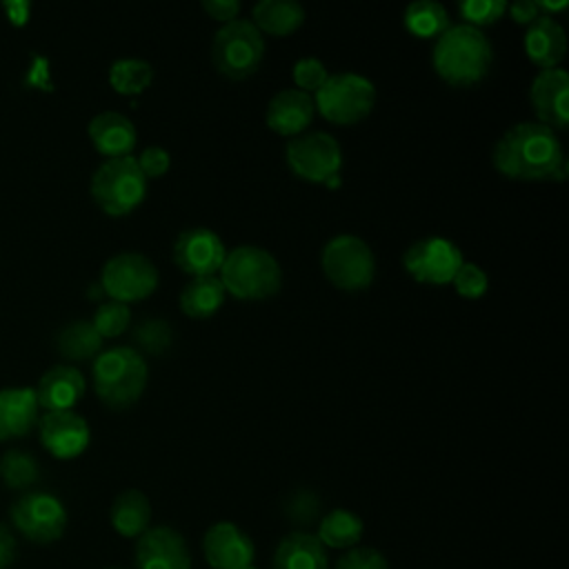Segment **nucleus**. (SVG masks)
Segmentation results:
<instances>
[{"mask_svg":"<svg viewBox=\"0 0 569 569\" xmlns=\"http://www.w3.org/2000/svg\"><path fill=\"white\" fill-rule=\"evenodd\" d=\"M16 553H18L16 538H13L11 529L0 522V569L11 567L16 560Z\"/></svg>","mask_w":569,"mask_h":569,"instance_id":"obj_40","label":"nucleus"},{"mask_svg":"<svg viewBox=\"0 0 569 569\" xmlns=\"http://www.w3.org/2000/svg\"><path fill=\"white\" fill-rule=\"evenodd\" d=\"M153 78V69L140 58H120L109 67V84L124 96L142 93Z\"/></svg>","mask_w":569,"mask_h":569,"instance_id":"obj_30","label":"nucleus"},{"mask_svg":"<svg viewBox=\"0 0 569 569\" xmlns=\"http://www.w3.org/2000/svg\"><path fill=\"white\" fill-rule=\"evenodd\" d=\"M136 162H138L142 176L149 180V178H160L162 173H167L171 158L162 147L151 144V147L142 149V153L136 158Z\"/></svg>","mask_w":569,"mask_h":569,"instance_id":"obj_38","label":"nucleus"},{"mask_svg":"<svg viewBox=\"0 0 569 569\" xmlns=\"http://www.w3.org/2000/svg\"><path fill=\"white\" fill-rule=\"evenodd\" d=\"M56 349L62 358L71 362L91 360L102 351V336L89 320H71L62 329H58Z\"/></svg>","mask_w":569,"mask_h":569,"instance_id":"obj_27","label":"nucleus"},{"mask_svg":"<svg viewBox=\"0 0 569 569\" xmlns=\"http://www.w3.org/2000/svg\"><path fill=\"white\" fill-rule=\"evenodd\" d=\"M253 24L262 33L289 36L305 22V9L296 0H260L253 4Z\"/></svg>","mask_w":569,"mask_h":569,"instance_id":"obj_26","label":"nucleus"},{"mask_svg":"<svg viewBox=\"0 0 569 569\" xmlns=\"http://www.w3.org/2000/svg\"><path fill=\"white\" fill-rule=\"evenodd\" d=\"M376 87L369 78L353 71H338L313 93V107L336 124H353L371 113Z\"/></svg>","mask_w":569,"mask_h":569,"instance_id":"obj_7","label":"nucleus"},{"mask_svg":"<svg viewBox=\"0 0 569 569\" xmlns=\"http://www.w3.org/2000/svg\"><path fill=\"white\" fill-rule=\"evenodd\" d=\"M496 171L511 180H558L567 178V160L558 133L549 127L522 120L511 124L493 144Z\"/></svg>","mask_w":569,"mask_h":569,"instance_id":"obj_1","label":"nucleus"},{"mask_svg":"<svg viewBox=\"0 0 569 569\" xmlns=\"http://www.w3.org/2000/svg\"><path fill=\"white\" fill-rule=\"evenodd\" d=\"M147 362L133 347H111L93 358V389L111 409L131 407L147 387Z\"/></svg>","mask_w":569,"mask_h":569,"instance_id":"obj_3","label":"nucleus"},{"mask_svg":"<svg viewBox=\"0 0 569 569\" xmlns=\"http://www.w3.org/2000/svg\"><path fill=\"white\" fill-rule=\"evenodd\" d=\"M465 262L462 251L447 238H422L407 247L402 253V264L407 273L425 284L451 282L458 267Z\"/></svg>","mask_w":569,"mask_h":569,"instance_id":"obj_12","label":"nucleus"},{"mask_svg":"<svg viewBox=\"0 0 569 569\" xmlns=\"http://www.w3.org/2000/svg\"><path fill=\"white\" fill-rule=\"evenodd\" d=\"M11 525L36 545H51L67 529V509L49 491H27L9 507Z\"/></svg>","mask_w":569,"mask_h":569,"instance_id":"obj_10","label":"nucleus"},{"mask_svg":"<svg viewBox=\"0 0 569 569\" xmlns=\"http://www.w3.org/2000/svg\"><path fill=\"white\" fill-rule=\"evenodd\" d=\"M458 11L469 27H487L498 22L507 11V0H462Z\"/></svg>","mask_w":569,"mask_h":569,"instance_id":"obj_34","label":"nucleus"},{"mask_svg":"<svg viewBox=\"0 0 569 569\" xmlns=\"http://www.w3.org/2000/svg\"><path fill=\"white\" fill-rule=\"evenodd\" d=\"M38 436L42 447L53 458H60V460L80 456L91 440L87 420L73 409L44 411V416L38 418Z\"/></svg>","mask_w":569,"mask_h":569,"instance_id":"obj_14","label":"nucleus"},{"mask_svg":"<svg viewBox=\"0 0 569 569\" xmlns=\"http://www.w3.org/2000/svg\"><path fill=\"white\" fill-rule=\"evenodd\" d=\"M202 553L211 569H244L253 565V542L236 522H213L202 538Z\"/></svg>","mask_w":569,"mask_h":569,"instance_id":"obj_17","label":"nucleus"},{"mask_svg":"<svg viewBox=\"0 0 569 569\" xmlns=\"http://www.w3.org/2000/svg\"><path fill=\"white\" fill-rule=\"evenodd\" d=\"M284 158L289 169L309 182L338 184V173L342 167V151L338 140L327 131H311L293 136L287 142Z\"/></svg>","mask_w":569,"mask_h":569,"instance_id":"obj_9","label":"nucleus"},{"mask_svg":"<svg viewBox=\"0 0 569 569\" xmlns=\"http://www.w3.org/2000/svg\"><path fill=\"white\" fill-rule=\"evenodd\" d=\"M362 531H365V525L358 513L349 509H331L320 518L316 538L322 542V547L353 549L358 547Z\"/></svg>","mask_w":569,"mask_h":569,"instance_id":"obj_28","label":"nucleus"},{"mask_svg":"<svg viewBox=\"0 0 569 569\" xmlns=\"http://www.w3.org/2000/svg\"><path fill=\"white\" fill-rule=\"evenodd\" d=\"M171 327L164 318H144L133 329V342L151 356H160L171 345Z\"/></svg>","mask_w":569,"mask_h":569,"instance_id":"obj_32","label":"nucleus"},{"mask_svg":"<svg viewBox=\"0 0 569 569\" xmlns=\"http://www.w3.org/2000/svg\"><path fill=\"white\" fill-rule=\"evenodd\" d=\"M244 569H258V567H253V565H249V567H244Z\"/></svg>","mask_w":569,"mask_h":569,"instance_id":"obj_44","label":"nucleus"},{"mask_svg":"<svg viewBox=\"0 0 569 569\" xmlns=\"http://www.w3.org/2000/svg\"><path fill=\"white\" fill-rule=\"evenodd\" d=\"M38 400L33 387L0 389V440L29 433L38 425Z\"/></svg>","mask_w":569,"mask_h":569,"instance_id":"obj_21","label":"nucleus"},{"mask_svg":"<svg viewBox=\"0 0 569 569\" xmlns=\"http://www.w3.org/2000/svg\"><path fill=\"white\" fill-rule=\"evenodd\" d=\"M4 9H7L9 18H11L16 24H22V22L29 18V2H24V0L4 2Z\"/></svg>","mask_w":569,"mask_h":569,"instance_id":"obj_42","label":"nucleus"},{"mask_svg":"<svg viewBox=\"0 0 569 569\" xmlns=\"http://www.w3.org/2000/svg\"><path fill=\"white\" fill-rule=\"evenodd\" d=\"M227 249L216 231L207 227L184 229L173 242V262L189 276H218Z\"/></svg>","mask_w":569,"mask_h":569,"instance_id":"obj_13","label":"nucleus"},{"mask_svg":"<svg viewBox=\"0 0 569 569\" xmlns=\"http://www.w3.org/2000/svg\"><path fill=\"white\" fill-rule=\"evenodd\" d=\"M327 78H329L327 67L318 58H300L293 64V80L298 84L296 89L305 93H316Z\"/></svg>","mask_w":569,"mask_h":569,"instance_id":"obj_36","label":"nucleus"},{"mask_svg":"<svg viewBox=\"0 0 569 569\" xmlns=\"http://www.w3.org/2000/svg\"><path fill=\"white\" fill-rule=\"evenodd\" d=\"M273 569H329L327 549L313 533L291 531L276 547Z\"/></svg>","mask_w":569,"mask_h":569,"instance_id":"obj_23","label":"nucleus"},{"mask_svg":"<svg viewBox=\"0 0 569 569\" xmlns=\"http://www.w3.org/2000/svg\"><path fill=\"white\" fill-rule=\"evenodd\" d=\"M87 131L93 147L109 158L129 156L138 138L133 122L118 111H100L89 120Z\"/></svg>","mask_w":569,"mask_h":569,"instance_id":"obj_22","label":"nucleus"},{"mask_svg":"<svg viewBox=\"0 0 569 569\" xmlns=\"http://www.w3.org/2000/svg\"><path fill=\"white\" fill-rule=\"evenodd\" d=\"M529 100L540 124L562 131L569 122V73L562 67L538 71L529 87Z\"/></svg>","mask_w":569,"mask_h":569,"instance_id":"obj_15","label":"nucleus"},{"mask_svg":"<svg viewBox=\"0 0 569 569\" xmlns=\"http://www.w3.org/2000/svg\"><path fill=\"white\" fill-rule=\"evenodd\" d=\"M405 29L416 38H438L451 27L449 11L436 0H416L405 7L402 13Z\"/></svg>","mask_w":569,"mask_h":569,"instance_id":"obj_29","label":"nucleus"},{"mask_svg":"<svg viewBox=\"0 0 569 569\" xmlns=\"http://www.w3.org/2000/svg\"><path fill=\"white\" fill-rule=\"evenodd\" d=\"M40 478L38 460L22 451V449H9L0 456V480L9 489H27Z\"/></svg>","mask_w":569,"mask_h":569,"instance_id":"obj_31","label":"nucleus"},{"mask_svg":"<svg viewBox=\"0 0 569 569\" xmlns=\"http://www.w3.org/2000/svg\"><path fill=\"white\" fill-rule=\"evenodd\" d=\"M33 391L40 409H47V411L73 409V405L84 393V376L71 365H56L40 376Z\"/></svg>","mask_w":569,"mask_h":569,"instance_id":"obj_19","label":"nucleus"},{"mask_svg":"<svg viewBox=\"0 0 569 569\" xmlns=\"http://www.w3.org/2000/svg\"><path fill=\"white\" fill-rule=\"evenodd\" d=\"M507 11H509L511 18H513L516 22H520V24H531V22L540 16V11H538V7H536L533 0H516V2L507 4Z\"/></svg>","mask_w":569,"mask_h":569,"instance_id":"obj_41","label":"nucleus"},{"mask_svg":"<svg viewBox=\"0 0 569 569\" xmlns=\"http://www.w3.org/2000/svg\"><path fill=\"white\" fill-rule=\"evenodd\" d=\"M536 7H538V11L542 13V11H547L545 16H551L553 11H560V9H565L567 7V0H556V2H549V0H538L536 2Z\"/></svg>","mask_w":569,"mask_h":569,"instance_id":"obj_43","label":"nucleus"},{"mask_svg":"<svg viewBox=\"0 0 569 569\" xmlns=\"http://www.w3.org/2000/svg\"><path fill=\"white\" fill-rule=\"evenodd\" d=\"M333 569H389V562L373 547H353L336 562Z\"/></svg>","mask_w":569,"mask_h":569,"instance_id":"obj_37","label":"nucleus"},{"mask_svg":"<svg viewBox=\"0 0 569 569\" xmlns=\"http://www.w3.org/2000/svg\"><path fill=\"white\" fill-rule=\"evenodd\" d=\"M453 289L462 296V298H480L487 291L489 278L485 273V269H480L473 262H462L458 267V271L451 278Z\"/></svg>","mask_w":569,"mask_h":569,"instance_id":"obj_35","label":"nucleus"},{"mask_svg":"<svg viewBox=\"0 0 569 569\" xmlns=\"http://www.w3.org/2000/svg\"><path fill=\"white\" fill-rule=\"evenodd\" d=\"M493 60L489 38L469 24H451L445 29L433 44L431 62L436 73L453 87H471L480 82Z\"/></svg>","mask_w":569,"mask_h":569,"instance_id":"obj_2","label":"nucleus"},{"mask_svg":"<svg viewBox=\"0 0 569 569\" xmlns=\"http://www.w3.org/2000/svg\"><path fill=\"white\" fill-rule=\"evenodd\" d=\"M325 276L345 291L367 289L376 276V258L369 244L351 233L331 238L320 256Z\"/></svg>","mask_w":569,"mask_h":569,"instance_id":"obj_8","label":"nucleus"},{"mask_svg":"<svg viewBox=\"0 0 569 569\" xmlns=\"http://www.w3.org/2000/svg\"><path fill=\"white\" fill-rule=\"evenodd\" d=\"M129 320H131L129 305L109 298L98 305L91 325L96 327V331L102 338H113V336H120L129 327Z\"/></svg>","mask_w":569,"mask_h":569,"instance_id":"obj_33","label":"nucleus"},{"mask_svg":"<svg viewBox=\"0 0 569 569\" xmlns=\"http://www.w3.org/2000/svg\"><path fill=\"white\" fill-rule=\"evenodd\" d=\"M102 291L118 302H136L151 296L158 287V269L153 262L136 251L111 256L100 271Z\"/></svg>","mask_w":569,"mask_h":569,"instance_id":"obj_11","label":"nucleus"},{"mask_svg":"<svg viewBox=\"0 0 569 569\" xmlns=\"http://www.w3.org/2000/svg\"><path fill=\"white\" fill-rule=\"evenodd\" d=\"M109 520H111V527L122 538L142 536L149 529V522H151L149 498L138 489H124L111 502Z\"/></svg>","mask_w":569,"mask_h":569,"instance_id":"obj_24","label":"nucleus"},{"mask_svg":"<svg viewBox=\"0 0 569 569\" xmlns=\"http://www.w3.org/2000/svg\"><path fill=\"white\" fill-rule=\"evenodd\" d=\"M224 287L218 276H196L180 291V309L196 320L213 316L224 302Z\"/></svg>","mask_w":569,"mask_h":569,"instance_id":"obj_25","label":"nucleus"},{"mask_svg":"<svg viewBox=\"0 0 569 569\" xmlns=\"http://www.w3.org/2000/svg\"><path fill=\"white\" fill-rule=\"evenodd\" d=\"M527 58L540 69H553L567 53V33L553 16L540 13L525 33Z\"/></svg>","mask_w":569,"mask_h":569,"instance_id":"obj_20","label":"nucleus"},{"mask_svg":"<svg viewBox=\"0 0 569 569\" xmlns=\"http://www.w3.org/2000/svg\"><path fill=\"white\" fill-rule=\"evenodd\" d=\"M109 569H120V567H109Z\"/></svg>","mask_w":569,"mask_h":569,"instance_id":"obj_45","label":"nucleus"},{"mask_svg":"<svg viewBox=\"0 0 569 569\" xmlns=\"http://www.w3.org/2000/svg\"><path fill=\"white\" fill-rule=\"evenodd\" d=\"M218 278L227 293L240 300H262L282 284L278 260L258 244H238L227 251Z\"/></svg>","mask_w":569,"mask_h":569,"instance_id":"obj_4","label":"nucleus"},{"mask_svg":"<svg viewBox=\"0 0 569 569\" xmlns=\"http://www.w3.org/2000/svg\"><path fill=\"white\" fill-rule=\"evenodd\" d=\"M144 193L147 178L133 156L107 158L91 176V196L109 216H127L144 200Z\"/></svg>","mask_w":569,"mask_h":569,"instance_id":"obj_6","label":"nucleus"},{"mask_svg":"<svg viewBox=\"0 0 569 569\" xmlns=\"http://www.w3.org/2000/svg\"><path fill=\"white\" fill-rule=\"evenodd\" d=\"M138 569H191V551L180 531L169 525L149 527L136 542Z\"/></svg>","mask_w":569,"mask_h":569,"instance_id":"obj_16","label":"nucleus"},{"mask_svg":"<svg viewBox=\"0 0 569 569\" xmlns=\"http://www.w3.org/2000/svg\"><path fill=\"white\" fill-rule=\"evenodd\" d=\"M313 96L300 89H280L267 104V127L280 136H300L313 120Z\"/></svg>","mask_w":569,"mask_h":569,"instance_id":"obj_18","label":"nucleus"},{"mask_svg":"<svg viewBox=\"0 0 569 569\" xmlns=\"http://www.w3.org/2000/svg\"><path fill=\"white\" fill-rule=\"evenodd\" d=\"M202 9L220 22H229L238 18L240 11V2L238 0H202Z\"/></svg>","mask_w":569,"mask_h":569,"instance_id":"obj_39","label":"nucleus"},{"mask_svg":"<svg viewBox=\"0 0 569 569\" xmlns=\"http://www.w3.org/2000/svg\"><path fill=\"white\" fill-rule=\"evenodd\" d=\"M264 56V38L247 18L224 22L211 42V62L224 78L244 80L253 76Z\"/></svg>","mask_w":569,"mask_h":569,"instance_id":"obj_5","label":"nucleus"}]
</instances>
